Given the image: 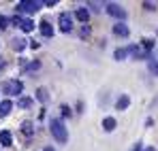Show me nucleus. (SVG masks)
<instances>
[{"label":"nucleus","instance_id":"obj_22","mask_svg":"<svg viewBox=\"0 0 158 151\" xmlns=\"http://www.w3.org/2000/svg\"><path fill=\"white\" fill-rule=\"evenodd\" d=\"M62 115H64V117H71V109H69L66 104H62Z\"/></svg>","mask_w":158,"mask_h":151},{"label":"nucleus","instance_id":"obj_21","mask_svg":"<svg viewBox=\"0 0 158 151\" xmlns=\"http://www.w3.org/2000/svg\"><path fill=\"white\" fill-rule=\"evenodd\" d=\"M13 47H15L17 51H22V49H24V41H19V38H17V41L13 43Z\"/></svg>","mask_w":158,"mask_h":151},{"label":"nucleus","instance_id":"obj_1","mask_svg":"<svg viewBox=\"0 0 158 151\" xmlns=\"http://www.w3.org/2000/svg\"><path fill=\"white\" fill-rule=\"evenodd\" d=\"M49 130H52V136L58 141V143H66L69 141V132H66V126L60 121V119H52L49 124Z\"/></svg>","mask_w":158,"mask_h":151},{"label":"nucleus","instance_id":"obj_18","mask_svg":"<svg viewBox=\"0 0 158 151\" xmlns=\"http://www.w3.org/2000/svg\"><path fill=\"white\" fill-rule=\"evenodd\" d=\"M150 70L158 77V60H150Z\"/></svg>","mask_w":158,"mask_h":151},{"label":"nucleus","instance_id":"obj_8","mask_svg":"<svg viewBox=\"0 0 158 151\" xmlns=\"http://www.w3.org/2000/svg\"><path fill=\"white\" fill-rule=\"evenodd\" d=\"M0 145H2V147H11V145H13V136H11L9 130H2V132H0Z\"/></svg>","mask_w":158,"mask_h":151},{"label":"nucleus","instance_id":"obj_25","mask_svg":"<svg viewBox=\"0 0 158 151\" xmlns=\"http://www.w3.org/2000/svg\"><path fill=\"white\" fill-rule=\"evenodd\" d=\"M143 47H145V49H152L154 43H152V41H143Z\"/></svg>","mask_w":158,"mask_h":151},{"label":"nucleus","instance_id":"obj_14","mask_svg":"<svg viewBox=\"0 0 158 151\" xmlns=\"http://www.w3.org/2000/svg\"><path fill=\"white\" fill-rule=\"evenodd\" d=\"M22 132L26 134V138H30V136L34 134V126H32L30 121H24V124H22Z\"/></svg>","mask_w":158,"mask_h":151},{"label":"nucleus","instance_id":"obj_13","mask_svg":"<svg viewBox=\"0 0 158 151\" xmlns=\"http://www.w3.org/2000/svg\"><path fill=\"white\" fill-rule=\"evenodd\" d=\"M128 104H131V98L124 94V96H120V98H118V104H115V106H118L120 111H126V109H128Z\"/></svg>","mask_w":158,"mask_h":151},{"label":"nucleus","instance_id":"obj_2","mask_svg":"<svg viewBox=\"0 0 158 151\" xmlns=\"http://www.w3.org/2000/svg\"><path fill=\"white\" fill-rule=\"evenodd\" d=\"M41 6H43V2H39V0H19L17 13H36Z\"/></svg>","mask_w":158,"mask_h":151},{"label":"nucleus","instance_id":"obj_10","mask_svg":"<svg viewBox=\"0 0 158 151\" xmlns=\"http://www.w3.org/2000/svg\"><path fill=\"white\" fill-rule=\"evenodd\" d=\"M128 53H131V55H135V58H137V60H143V58H150V55H148V53H143V51L139 49V47H137V45H131V47H128Z\"/></svg>","mask_w":158,"mask_h":151},{"label":"nucleus","instance_id":"obj_24","mask_svg":"<svg viewBox=\"0 0 158 151\" xmlns=\"http://www.w3.org/2000/svg\"><path fill=\"white\" fill-rule=\"evenodd\" d=\"M143 6H145L148 11H154V9H156V4H154V2H143Z\"/></svg>","mask_w":158,"mask_h":151},{"label":"nucleus","instance_id":"obj_15","mask_svg":"<svg viewBox=\"0 0 158 151\" xmlns=\"http://www.w3.org/2000/svg\"><path fill=\"white\" fill-rule=\"evenodd\" d=\"M103 128H105L107 132L115 130V119H113V117H105V119H103Z\"/></svg>","mask_w":158,"mask_h":151},{"label":"nucleus","instance_id":"obj_6","mask_svg":"<svg viewBox=\"0 0 158 151\" xmlns=\"http://www.w3.org/2000/svg\"><path fill=\"white\" fill-rule=\"evenodd\" d=\"M58 22H60V30H62V32H71V30H73V17H71L69 13H60Z\"/></svg>","mask_w":158,"mask_h":151},{"label":"nucleus","instance_id":"obj_3","mask_svg":"<svg viewBox=\"0 0 158 151\" xmlns=\"http://www.w3.org/2000/svg\"><path fill=\"white\" fill-rule=\"evenodd\" d=\"M4 94H9V96H17V94H22V89H24V83L19 81V79H11V81H6L4 83Z\"/></svg>","mask_w":158,"mask_h":151},{"label":"nucleus","instance_id":"obj_5","mask_svg":"<svg viewBox=\"0 0 158 151\" xmlns=\"http://www.w3.org/2000/svg\"><path fill=\"white\" fill-rule=\"evenodd\" d=\"M13 24L17 26V28H22L24 32H32L34 30V22L32 19H26V17H19V15L13 17Z\"/></svg>","mask_w":158,"mask_h":151},{"label":"nucleus","instance_id":"obj_17","mask_svg":"<svg viewBox=\"0 0 158 151\" xmlns=\"http://www.w3.org/2000/svg\"><path fill=\"white\" fill-rule=\"evenodd\" d=\"M126 53H128L126 49H115V53H113V58H115V60H124V58H126Z\"/></svg>","mask_w":158,"mask_h":151},{"label":"nucleus","instance_id":"obj_4","mask_svg":"<svg viewBox=\"0 0 158 151\" xmlns=\"http://www.w3.org/2000/svg\"><path fill=\"white\" fill-rule=\"evenodd\" d=\"M107 13H109L111 17H115V19H126V11H124L120 4H115V2H109V4H107Z\"/></svg>","mask_w":158,"mask_h":151},{"label":"nucleus","instance_id":"obj_26","mask_svg":"<svg viewBox=\"0 0 158 151\" xmlns=\"http://www.w3.org/2000/svg\"><path fill=\"white\" fill-rule=\"evenodd\" d=\"M132 151H143V149H141V143H137V145H135V149H132Z\"/></svg>","mask_w":158,"mask_h":151},{"label":"nucleus","instance_id":"obj_11","mask_svg":"<svg viewBox=\"0 0 158 151\" xmlns=\"http://www.w3.org/2000/svg\"><path fill=\"white\" fill-rule=\"evenodd\" d=\"M75 15H77V19L81 24H88V19H90V11H88V9H77Z\"/></svg>","mask_w":158,"mask_h":151},{"label":"nucleus","instance_id":"obj_19","mask_svg":"<svg viewBox=\"0 0 158 151\" xmlns=\"http://www.w3.org/2000/svg\"><path fill=\"white\" fill-rule=\"evenodd\" d=\"M36 98H39V100H41V102H45V100H47V92H45V89L41 87V89L36 92Z\"/></svg>","mask_w":158,"mask_h":151},{"label":"nucleus","instance_id":"obj_9","mask_svg":"<svg viewBox=\"0 0 158 151\" xmlns=\"http://www.w3.org/2000/svg\"><path fill=\"white\" fill-rule=\"evenodd\" d=\"M11 109H13V102L11 100H2L0 102V117H6V115L11 113Z\"/></svg>","mask_w":158,"mask_h":151},{"label":"nucleus","instance_id":"obj_7","mask_svg":"<svg viewBox=\"0 0 158 151\" xmlns=\"http://www.w3.org/2000/svg\"><path fill=\"white\" fill-rule=\"evenodd\" d=\"M39 30H41V34H43L45 38H52V36H53V28H52V24H49V22H45V19L39 24Z\"/></svg>","mask_w":158,"mask_h":151},{"label":"nucleus","instance_id":"obj_12","mask_svg":"<svg viewBox=\"0 0 158 151\" xmlns=\"http://www.w3.org/2000/svg\"><path fill=\"white\" fill-rule=\"evenodd\" d=\"M113 32H115L118 36H128V26L126 24H115L113 26Z\"/></svg>","mask_w":158,"mask_h":151},{"label":"nucleus","instance_id":"obj_28","mask_svg":"<svg viewBox=\"0 0 158 151\" xmlns=\"http://www.w3.org/2000/svg\"><path fill=\"white\" fill-rule=\"evenodd\" d=\"M143 151H156V149L154 147H148V149H143Z\"/></svg>","mask_w":158,"mask_h":151},{"label":"nucleus","instance_id":"obj_20","mask_svg":"<svg viewBox=\"0 0 158 151\" xmlns=\"http://www.w3.org/2000/svg\"><path fill=\"white\" fill-rule=\"evenodd\" d=\"M39 66H41V62H32V64H28V66L24 68V70H26V73H32V70H36Z\"/></svg>","mask_w":158,"mask_h":151},{"label":"nucleus","instance_id":"obj_27","mask_svg":"<svg viewBox=\"0 0 158 151\" xmlns=\"http://www.w3.org/2000/svg\"><path fill=\"white\" fill-rule=\"evenodd\" d=\"M43 151H56V149H53V147H45Z\"/></svg>","mask_w":158,"mask_h":151},{"label":"nucleus","instance_id":"obj_29","mask_svg":"<svg viewBox=\"0 0 158 151\" xmlns=\"http://www.w3.org/2000/svg\"><path fill=\"white\" fill-rule=\"evenodd\" d=\"M0 68H4V62H2V60H0Z\"/></svg>","mask_w":158,"mask_h":151},{"label":"nucleus","instance_id":"obj_16","mask_svg":"<svg viewBox=\"0 0 158 151\" xmlns=\"http://www.w3.org/2000/svg\"><path fill=\"white\" fill-rule=\"evenodd\" d=\"M17 106H19V109H30V106H32V98H19Z\"/></svg>","mask_w":158,"mask_h":151},{"label":"nucleus","instance_id":"obj_23","mask_svg":"<svg viewBox=\"0 0 158 151\" xmlns=\"http://www.w3.org/2000/svg\"><path fill=\"white\" fill-rule=\"evenodd\" d=\"M6 26H9V19L4 15H0V28H6Z\"/></svg>","mask_w":158,"mask_h":151}]
</instances>
